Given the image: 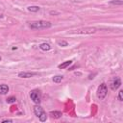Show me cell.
Listing matches in <instances>:
<instances>
[{
	"instance_id": "19",
	"label": "cell",
	"mask_w": 123,
	"mask_h": 123,
	"mask_svg": "<svg viewBox=\"0 0 123 123\" xmlns=\"http://www.w3.org/2000/svg\"><path fill=\"white\" fill-rule=\"evenodd\" d=\"M1 60H2V58H1V56H0V62H1Z\"/></svg>"
},
{
	"instance_id": "2",
	"label": "cell",
	"mask_w": 123,
	"mask_h": 123,
	"mask_svg": "<svg viewBox=\"0 0 123 123\" xmlns=\"http://www.w3.org/2000/svg\"><path fill=\"white\" fill-rule=\"evenodd\" d=\"M34 113L38 117V119H39L41 122L46 121V119H47L46 112L44 111V110H43L40 106L37 105V106H35V107H34Z\"/></svg>"
},
{
	"instance_id": "1",
	"label": "cell",
	"mask_w": 123,
	"mask_h": 123,
	"mask_svg": "<svg viewBox=\"0 0 123 123\" xmlns=\"http://www.w3.org/2000/svg\"><path fill=\"white\" fill-rule=\"evenodd\" d=\"M52 27V23L50 21H44V20H38V21H35L32 22L30 24V28L31 29H35V30H39V29H48Z\"/></svg>"
},
{
	"instance_id": "12",
	"label": "cell",
	"mask_w": 123,
	"mask_h": 123,
	"mask_svg": "<svg viewBox=\"0 0 123 123\" xmlns=\"http://www.w3.org/2000/svg\"><path fill=\"white\" fill-rule=\"evenodd\" d=\"M39 7L38 6H29L28 8H27V10L29 11V12H38L39 11Z\"/></svg>"
},
{
	"instance_id": "10",
	"label": "cell",
	"mask_w": 123,
	"mask_h": 123,
	"mask_svg": "<svg viewBox=\"0 0 123 123\" xmlns=\"http://www.w3.org/2000/svg\"><path fill=\"white\" fill-rule=\"evenodd\" d=\"M71 63H72V61H71V60H69V61H65V62H63L62 63L59 64V66H58V67H59L60 69H64V68L68 67Z\"/></svg>"
},
{
	"instance_id": "4",
	"label": "cell",
	"mask_w": 123,
	"mask_h": 123,
	"mask_svg": "<svg viewBox=\"0 0 123 123\" xmlns=\"http://www.w3.org/2000/svg\"><path fill=\"white\" fill-rule=\"evenodd\" d=\"M30 97H31V99L33 100L34 103L39 104L40 103V100H41V92H40V90H38V89H33V90H31Z\"/></svg>"
},
{
	"instance_id": "16",
	"label": "cell",
	"mask_w": 123,
	"mask_h": 123,
	"mask_svg": "<svg viewBox=\"0 0 123 123\" xmlns=\"http://www.w3.org/2000/svg\"><path fill=\"white\" fill-rule=\"evenodd\" d=\"M58 44L60 45V46H62V47H65V46H67V42L66 41H64V40H61V41H58Z\"/></svg>"
},
{
	"instance_id": "13",
	"label": "cell",
	"mask_w": 123,
	"mask_h": 123,
	"mask_svg": "<svg viewBox=\"0 0 123 123\" xmlns=\"http://www.w3.org/2000/svg\"><path fill=\"white\" fill-rule=\"evenodd\" d=\"M63 79V77L62 76V75H56V76H54L53 77V82L54 83H61L62 82V80Z\"/></svg>"
},
{
	"instance_id": "3",
	"label": "cell",
	"mask_w": 123,
	"mask_h": 123,
	"mask_svg": "<svg viewBox=\"0 0 123 123\" xmlns=\"http://www.w3.org/2000/svg\"><path fill=\"white\" fill-rule=\"evenodd\" d=\"M107 93H108V87H107V85L105 83H102L98 88H97V97L100 99V100H103L106 96H107Z\"/></svg>"
},
{
	"instance_id": "5",
	"label": "cell",
	"mask_w": 123,
	"mask_h": 123,
	"mask_svg": "<svg viewBox=\"0 0 123 123\" xmlns=\"http://www.w3.org/2000/svg\"><path fill=\"white\" fill-rule=\"evenodd\" d=\"M120 86H121V80H120V78H118V77L114 78V79L111 82V84H110L111 89H112V90H116L117 88L120 87Z\"/></svg>"
},
{
	"instance_id": "14",
	"label": "cell",
	"mask_w": 123,
	"mask_h": 123,
	"mask_svg": "<svg viewBox=\"0 0 123 123\" xmlns=\"http://www.w3.org/2000/svg\"><path fill=\"white\" fill-rule=\"evenodd\" d=\"M111 5H122L123 4V1L122 0H112V1H111L110 2Z\"/></svg>"
},
{
	"instance_id": "8",
	"label": "cell",
	"mask_w": 123,
	"mask_h": 123,
	"mask_svg": "<svg viewBox=\"0 0 123 123\" xmlns=\"http://www.w3.org/2000/svg\"><path fill=\"white\" fill-rule=\"evenodd\" d=\"M49 115L52 117V118H55V119H58V118H60V117H62V112L61 111H51L50 113H49Z\"/></svg>"
},
{
	"instance_id": "6",
	"label": "cell",
	"mask_w": 123,
	"mask_h": 123,
	"mask_svg": "<svg viewBox=\"0 0 123 123\" xmlns=\"http://www.w3.org/2000/svg\"><path fill=\"white\" fill-rule=\"evenodd\" d=\"M97 30L95 28H84V29H78L75 31L77 34H93Z\"/></svg>"
},
{
	"instance_id": "7",
	"label": "cell",
	"mask_w": 123,
	"mask_h": 123,
	"mask_svg": "<svg viewBox=\"0 0 123 123\" xmlns=\"http://www.w3.org/2000/svg\"><path fill=\"white\" fill-rule=\"evenodd\" d=\"M36 75H37V72H19L18 73V77L20 78H31Z\"/></svg>"
},
{
	"instance_id": "17",
	"label": "cell",
	"mask_w": 123,
	"mask_h": 123,
	"mask_svg": "<svg viewBox=\"0 0 123 123\" xmlns=\"http://www.w3.org/2000/svg\"><path fill=\"white\" fill-rule=\"evenodd\" d=\"M122 94H123V90H119V92H118V100L119 101H123Z\"/></svg>"
},
{
	"instance_id": "15",
	"label": "cell",
	"mask_w": 123,
	"mask_h": 123,
	"mask_svg": "<svg viewBox=\"0 0 123 123\" xmlns=\"http://www.w3.org/2000/svg\"><path fill=\"white\" fill-rule=\"evenodd\" d=\"M7 103H14L15 101H16V98L14 97V96H11V97H9V98H7Z\"/></svg>"
},
{
	"instance_id": "9",
	"label": "cell",
	"mask_w": 123,
	"mask_h": 123,
	"mask_svg": "<svg viewBox=\"0 0 123 123\" xmlns=\"http://www.w3.org/2000/svg\"><path fill=\"white\" fill-rule=\"evenodd\" d=\"M9 92V86L5 84L0 85V94H7Z\"/></svg>"
},
{
	"instance_id": "18",
	"label": "cell",
	"mask_w": 123,
	"mask_h": 123,
	"mask_svg": "<svg viewBox=\"0 0 123 123\" xmlns=\"http://www.w3.org/2000/svg\"><path fill=\"white\" fill-rule=\"evenodd\" d=\"M1 122L2 123H5V122H13V120L12 119H3Z\"/></svg>"
},
{
	"instance_id": "11",
	"label": "cell",
	"mask_w": 123,
	"mask_h": 123,
	"mask_svg": "<svg viewBox=\"0 0 123 123\" xmlns=\"http://www.w3.org/2000/svg\"><path fill=\"white\" fill-rule=\"evenodd\" d=\"M39 48H40L41 50H43V51H49V50L52 48V46H51L49 43L44 42V43H41V44L39 45Z\"/></svg>"
}]
</instances>
